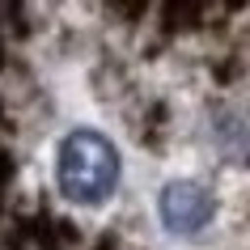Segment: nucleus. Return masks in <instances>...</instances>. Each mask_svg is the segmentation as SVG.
<instances>
[{
    "label": "nucleus",
    "mask_w": 250,
    "mask_h": 250,
    "mask_svg": "<svg viewBox=\"0 0 250 250\" xmlns=\"http://www.w3.org/2000/svg\"><path fill=\"white\" fill-rule=\"evenodd\" d=\"M55 183L68 204H81V208L106 204L119 187V148L89 127L68 132L55 153Z\"/></svg>",
    "instance_id": "1"
},
{
    "label": "nucleus",
    "mask_w": 250,
    "mask_h": 250,
    "mask_svg": "<svg viewBox=\"0 0 250 250\" xmlns=\"http://www.w3.org/2000/svg\"><path fill=\"white\" fill-rule=\"evenodd\" d=\"M212 216H216V195H212L204 183L174 178V183L161 187V195H157V221L166 225V233L191 237V233H199V229H208Z\"/></svg>",
    "instance_id": "2"
}]
</instances>
